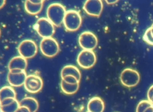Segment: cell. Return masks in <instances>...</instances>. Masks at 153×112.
Here are the masks:
<instances>
[{
    "instance_id": "6da1fadb",
    "label": "cell",
    "mask_w": 153,
    "mask_h": 112,
    "mask_svg": "<svg viewBox=\"0 0 153 112\" xmlns=\"http://www.w3.org/2000/svg\"><path fill=\"white\" fill-rule=\"evenodd\" d=\"M66 13V8L62 4L53 3L47 7V19L50 20L54 26H59L63 22Z\"/></svg>"
},
{
    "instance_id": "7a4b0ae2",
    "label": "cell",
    "mask_w": 153,
    "mask_h": 112,
    "mask_svg": "<svg viewBox=\"0 0 153 112\" xmlns=\"http://www.w3.org/2000/svg\"><path fill=\"white\" fill-rule=\"evenodd\" d=\"M39 49L42 55L48 57H54L60 51L58 42L53 37L42 38L39 44Z\"/></svg>"
},
{
    "instance_id": "3957f363",
    "label": "cell",
    "mask_w": 153,
    "mask_h": 112,
    "mask_svg": "<svg viewBox=\"0 0 153 112\" xmlns=\"http://www.w3.org/2000/svg\"><path fill=\"white\" fill-rule=\"evenodd\" d=\"M65 28L69 31H76L81 26L82 17L79 13L76 10L66 11L63 22Z\"/></svg>"
},
{
    "instance_id": "277c9868",
    "label": "cell",
    "mask_w": 153,
    "mask_h": 112,
    "mask_svg": "<svg viewBox=\"0 0 153 112\" xmlns=\"http://www.w3.org/2000/svg\"><path fill=\"white\" fill-rule=\"evenodd\" d=\"M140 78L139 72L130 68L124 69L120 75L121 83L123 85L127 87H132L137 86L140 81Z\"/></svg>"
},
{
    "instance_id": "5b68a950",
    "label": "cell",
    "mask_w": 153,
    "mask_h": 112,
    "mask_svg": "<svg viewBox=\"0 0 153 112\" xmlns=\"http://www.w3.org/2000/svg\"><path fill=\"white\" fill-rule=\"evenodd\" d=\"M35 29L42 38L52 37L55 32L54 25L47 17H41L35 24Z\"/></svg>"
},
{
    "instance_id": "8992f818",
    "label": "cell",
    "mask_w": 153,
    "mask_h": 112,
    "mask_svg": "<svg viewBox=\"0 0 153 112\" xmlns=\"http://www.w3.org/2000/svg\"><path fill=\"white\" fill-rule=\"evenodd\" d=\"M17 50L20 56L27 59L33 57L36 55L38 47L34 41L26 39L20 43Z\"/></svg>"
},
{
    "instance_id": "52a82bcc",
    "label": "cell",
    "mask_w": 153,
    "mask_h": 112,
    "mask_svg": "<svg viewBox=\"0 0 153 112\" xmlns=\"http://www.w3.org/2000/svg\"><path fill=\"white\" fill-rule=\"evenodd\" d=\"M79 46L83 50H93L97 46L98 40L94 34L90 31L82 32L78 38Z\"/></svg>"
},
{
    "instance_id": "ba28073f",
    "label": "cell",
    "mask_w": 153,
    "mask_h": 112,
    "mask_svg": "<svg viewBox=\"0 0 153 112\" xmlns=\"http://www.w3.org/2000/svg\"><path fill=\"white\" fill-rule=\"evenodd\" d=\"M96 60V54L93 50H82L78 54L76 62L82 68L89 69L95 65Z\"/></svg>"
},
{
    "instance_id": "9c48e42d",
    "label": "cell",
    "mask_w": 153,
    "mask_h": 112,
    "mask_svg": "<svg viewBox=\"0 0 153 112\" xmlns=\"http://www.w3.org/2000/svg\"><path fill=\"white\" fill-rule=\"evenodd\" d=\"M24 86L29 93H36L42 89L43 81L40 76L36 74H30L27 76Z\"/></svg>"
},
{
    "instance_id": "30bf717a",
    "label": "cell",
    "mask_w": 153,
    "mask_h": 112,
    "mask_svg": "<svg viewBox=\"0 0 153 112\" xmlns=\"http://www.w3.org/2000/svg\"><path fill=\"white\" fill-rule=\"evenodd\" d=\"M103 8V2L100 0L86 1L83 5V9L87 14L95 17L100 16Z\"/></svg>"
},
{
    "instance_id": "8fae6325",
    "label": "cell",
    "mask_w": 153,
    "mask_h": 112,
    "mask_svg": "<svg viewBox=\"0 0 153 112\" xmlns=\"http://www.w3.org/2000/svg\"><path fill=\"white\" fill-rule=\"evenodd\" d=\"M27 76L26 71H9L7 75V80L11 87H20L24 85Z\"/></svg>"
},
{
    "instance_id": "7c38bea8",
    "label": "cell",
    "mask_w": 153,
    "mask_h": 112,
    "mask_svg": "<svg viewBox=\"0 0 153 112\" xmlns=\"http://www.w3.org/2000/svg\"><path fill=\"white\" fill-rule=\"evenodd\" d=\"M27 66V59L20 55L11 58L8 65V69L10 72L25 71Z\"/></svg>"
},
{
    "instance_id": "4fadbf2b",
    "label": "cell",
    "mask_w": 153,
    "mask_h": 112,
    "mask_svg": "<svg viewBox=\"0 0 153 112\" xmlns=\"http://www.w3.org/2000/svg\"><path fill=\"white\" fill-rule=\"evenodd\" d=\"M87 108L88 112H103L105 103L100 97L94 96L88 101Z\"/></svg>"
},
{
    "instance_id": "5bb4252c",
    "label": "cell",
    "mask_w": 153,
    "mask_h": 112,
    "mask_svg": "<svg viewBox=\"0 0 153 112\" xmlns=\"http://www.w3.org/2000/svg\"><path fill=\"white\" fill-rule=\"evenodd\" d=\"M20 107L27 108L30 112H36L39 108V103L38 101L33 97L27 96L19 101Z\"/></svg>"
},
{
    "instance_id": "9a60e30c",
    "label": "cell",
    "mask_w": 153,
    "mask_h": 112,
    "mask_svg": "<svg viewBox=\"0 0 153 112\" xmlns=\"http://www.w3.org/2000/svg\"><path fill=\"white\" fill-rule=\"evenodd\" d=\"M71 75L76 77L79 81H80L81 74L79 69L75 66L72 65H68L63 67L60 72L61 78L65 76Z\"/></svg>"
},
{
    "instance_id": "2e32d148",
    "label": "cell",
    "mask_w": 153,
    "mask_h": 112,
    "mask_svg": "<svg viewBox=\"0 0 153 112\" xmlns=\"http://www.w3.org/2000/svg\"><path fill=\"white\" fill-rule=\"evenodd\" d=\"M43 4L44 2L36 4L31 2L30 0L26 1L25 2V9L28 14L36 15L41 11L43 8Z\"/></svg>"
},
{
    "instance_id": "e0dca14e",
    "label": "cell",
    "mask_w": 153,
    "mask_h": 112,
    "mask_svg": "<svg viewBox=\"0 0 153 112\" xmlns=\"http://www.w3.org/2000/svg\"><path fill=\"white\" fill-rule=\"evenodd\" d=\"M79 83L75 84H70L65 82L61 79L60 88L62 92L67 95H72L75 93L79 89Z\"/></svg>"
},
{
    "instance_id": "ac0fdd59",
    "label": "cell",
    "mask_w": 153,
    "mask_h": 112,
    "mask_svg": "<svg viewBox=\"0 0 153 112\" xmlns=\"http://www.w3.org/2000/svg\"><path fill=\"white\" fill-rule=\"evenodd\" d=\"M7 98H16V93L10 86H5L0 89V102Z\"/></svg>"
},
{
    "instance_id": "d6986e66",
    "label": "cell",
    "mask_w": 153,
    "mask_h": 112,
    "mask_svg": "<svg viewBox=\"0 0 153 112\" xmlns=\"http://www.w3.org/2000/svg\"><path fill=\"white\" fill-rule=\"evenodd\" d=\"M136 112H153V105L147 100H142L137 105Z\"/></svg>"
},
{
    "instance_id": "ffe728a7",
    "label": "cell",
    "mask_w": 153,
    "mask_h": 112,
    "mask_svg": "<svg viewBox=\"0 0 153 112\" xmlns=\"http://www.w3.org/2000/svg\"><path fill=\"white\" fill-rule=\"evenodd\" d=\"M20 107L19 101L16 99L11 103L0 106V112H16Z\"/></svg>"
},
{
    "instance_id": "44dd1931",
    "label": "cell",
    "mask_w": 153,
    "mask_h": 112,
    "mask_svg": "<svg viewBox=\"0 0 153 112\" xmlns=\"http://www.w3.org/2000/svg\"><path fill=\"white\" fill-rule=\"evenodd\" d=\"M143 40L149 45L153 46V36L151 34L149 28H148L143 36Z\"/></svg>"
},
{
    "instance_id": "7402d4cb",
    "label": "cell",
    "mask_w": 153,
    "mask_h": 112,
    "mask_svg": "<svg viewBox=\"0 0 153 112\" xmlns=\"http://www.w3.org/2000/svg\"><path fill=\"white\" fill-rule=\"evenodd\" d=\"M62 80L65 81V82L70 84H75L77 83H79V81L75 77L71 76V75H68L65 76L63 78H61Z\"/></svg>"
},
{
    "instance_id": "603a6c76",
    "label": "cell",
    "mask_w": 153,
    "mask_h": 112,
    "mask_svg": "<svg viewBox=\"0 0 153 112\" xmlns=\"http://www.w3.org/2000/svg\"><path fill=\"white\" fill-rule=\"evenodd\" d=\"M16 99V98H7V99H5L3 100L2 101L0 102V106L9 104L11 103L12 102H13Z\"/></svg>"
},
{
    "instance_id": "cb8c5ba5",
    "label": "cell",
    "mask_w": 153,
    "mask_h": 112,
    "mask_svg": "<svg viewBox=\"0 0 153 112\" xmlns=\"http://www.w3.org/2000/svg\"><path fill=\"white\" fill-rule=\"evenodd\" d=\"M153 95V85H152L148 89L147 92V98L149 99Z\"/></svg>"
},
{
    "instance_id": "d4e9b609",
    "label": "cell",
    "mask_w": 153,
    "mask_h": 112,
    "mask_svg": "<svg viewBox=\"0 0 153 112\" xmlns=\"http://www.w3.org/2000/svg\"><path fill=\"white\" fill-rule=\"evenodd\" d=\"M16 112H30V111L27 108H26L25 107H20V106L19 108L17 110V111Z\"/></svg>"
},
{
    "instance_id": "484cf974",
    "label": "cell",
    "mask_w": 153,
    "mask_h": 112,
    "mask_svg": "<svg viewBox=\"0 0 153 112\" xmlns=\"http://www.w3.org/2000/svg\"><path fill=\"white\" fill-rule=\"evenodd\" d=\"M6 3V1L5 0H0V9L2 8Z\"/></svg>"
},
{
    "instance_id": "4316f807",
    "label": "cell",
    "mask_w": 153,
    "mask_h": 112,
    "mask_svg": "<svg viewBox=\"0 0 153 112\" xmlns=\"http://www.w3.org/2000/svg\"><path fill=\"white\" fill-rule=\"evenodd\" d=\"M118 1H106V2L108 4H115L116 2H117Z\"/></svg>"
},
{
    "instance_id": "83f0119b",
    "label": "cell",
    "mask_w": 153,
    "mask_h": 112,
    "mask_svg": "<svg viewBox=\"0 0 153 112\" xmlns=\"http://www.w3.org/2000/svg\"><path fill=\"white\" fill-rule=\"evenodd\" d=\"M148 101H149L151 102V104L153 105V95L149 99H148Z\"/></svg>"
},
{
    "instance_id": "f1b7e54d",
    "label": "cell",
    "mask_w": 153,
    "mask_h": 112,
    "mask_svg": "<svg viewBox=\"0 0 153 112\" xmlns=\"http://www.w3.org/2000/svg\"><path fill=\"white\" fill-rule=\"evenodd\" d=\"M151 26H152V27H153V23H152V25H151Z\"/></svg>"
},
{
    "instance_id": "f546056e",
    "label": "cell",
    "mask_w": 153,
    "mask_h": 112,
    "mask_svg": "<svg viewBox=\"0 0 153 112\" xmlns=\"http://www.w3.org/2000/svg\"><path fill=\"white\" fill-rule=\"evenodd\" d=\"M0 36H1V30H0Z\"/></svg>"
},
{
    "instance_id": "4dcf8cb0",
    "label": "cell",
    "mask_w": 153,
    "mask_h": 112,
    "mask_svg": "<svg viewBox=\"0 0 153 112\" xmlns=\"http://www.w3.org/2000/svg\"><path fill=\"white\" fill-rule=\"evenodd\" d=\"M86 112H88V111H86Z\"/></svg>"
}]
</instances>
